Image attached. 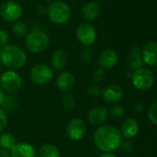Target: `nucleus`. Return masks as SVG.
I'll return each instance as SVG.
<instances>
[{"instance_id":"obj_3","label":"nucleus","mask_w":157,"mask_h":157,"mask_svg":"<svg viewBox=\"0 0 157 157\" xmlns=\"http://www.w3.org/2000/svg\"><path fill=\"white\" fill-rule=\"evenodd\" d=\"M50 40L48 35L42 31H33L27 33L25 38V44L28 50L32 53L37 54L44 52L49 45Z\"/></svg>"},{"instance_id":"obj_17","label":"nucleus","mask_w":157,"mask_h":157,"mask_svg":"<svg viewBox=\"0 0 157 157\" xmlns=\"http://www.w3.org/2000/svg\"><path fill=\"white\" fill-rule=\"evenodd\" d=\"M101 13V8L96 2H88L81 10V16L84 21H94L99 17Z\"/></svg>"},{"instance_id":"obj_12","label":"nucleus","mask_w":157,"mask_h":157,"mask_svg":"<svg viewBox=\"0 0 157 157\" xmlns=\"http://www.w3.org/2000/svg\"><path fill=\"white\" fill-rule=\"evenodd\" d=\"M102 96L107 103L115 104L122 99L123 90L117 84H109L102 90Z\"/></svg>"},{"instance_id":"obj_26","label":"nucleus","mask_w":157,"mask_h":157,"mask_svg":"<svg viewBox=\"0 0 157 157\" xmlns=\"http://www.w3.org/2000/svg\"><path fill=\"white\" fill-rule=\"evenodd\" d=\"M109 114H110V116L114 119L119 120V119H121L125 116V109L121 105H114L113 107H111Z\"/></svg>"},{"instance_id":"obj_6","label":"nucleus","mask_w":157,"mask_h":157,"mask_svg":"<svg viewBox=\"0 0 157 157\" xmlns=\"http://www.w3.org/2000/svg\"><path fill=\"white\" fill-rule=\"evenodd\" d=\"M0 85L9 94L17 93L22 86L21 77L14 70H8L0 77Z\"/></svg>"},{"instance_id":"obj_22","label":"nucleus","mask_w":157,"mask_h":157,"mask_svg":"<svg viewBox=\"0 0 157 157\" xmlns=\"http://www.w3.org/2000/svg\"><path fill=\"white\" fill-rule=\"evenodd\" d=\"M16 138L9 132L0 135V147L3 150H11L16 145Z\"/></svg>"},{"instance_id":"obj_7","label":"nucleus","mask_w":157,"mask_h":157,"mask_svg":"<svg viewBox=\"0 0 157 157\" xmlns=\"http://www.w3.org/2000/svg\"><path fill=\"white\" fill-rule=\"evenodd\" d=\"M30 76L33 83L37 85H44L50 82L53 78V70L47 65L38 64L31 69Z\"/></svg>"},{"instance_id":"obj_18","label":"nucleus","mask_w":157,"mask_h":157,"mask_svg":"<svg viewBox=\"0 0 157 157\" xmlns=\"http://www.w3.org/2000/svg\"><path fill=\"white\" fill-rule=\"evenodd\" d=\"M122 136L126 139H132L134 138L139 132V124L134 118H126L121 124V130Z\"/></svg>"},{"instance_id":"obj_27","label":"nucleus","mask_w":157,"mask_h":157,"mask_svg":"<svg viewBox=\"0 0 157 157\" xmlns=\"http://www.w3.org/2000/svg\"><path fill=\"white\" fill-rule=\"evenodd\" d=\"M148 118L152 124L157 126V100L150 105L148 109Z\"/></svg>"},{"instance_id":"obj_16","label":"nucleus","mask_w":157,"mask_h":157,"mask_svg":"<svg viewBox=\"0 0 157 157\" xmlns=\"http://www.w3.org/2000/svg\"><path fill=\"white\" fill-rule=\"evenodd\" d=\"M117 59L118 56L114 50L106 49L100 54L98 57V63L102 68L110 69L113 67H115V65L117 62Z\"/></svg>"},{"instance_id":"obj_14","label":"nucleus","mask_w":157,"mask_h":157,"mask_svg":"<svg viewBox=\"0 0 157 157\" xmlns=\"http://www.w3.org/2000/svg\"><path fill=\"white\" fill-rule=\"evenodd\" d=\"M36 151L33 145L27 142L16 143L10 150V157H35Z\"/></svg>"},{"instance_id":"obj_15","label":"nucleus","mask_w":157,"mask_h":157,"mask_svg":"<svg viewBox=\"0 0 157 157\" xmlns=\"http://www.w3.org/2000/svg\"><path fill=\"white\" fill-rule=\"evenodd\" d=\"M108 112L104 106H94L88 114V121L94 126H101L107 118Z\"/></svg>"},{"instance_id":"obj_35","label":"nucleus","mask_w":157,"mask_h":157,"mask_svg":"<svg viewBox=\"0 0 157 157\" xmlns=\"http://www.w3.org/2000/svg\"><path fill=\"white\" fill-rule=\"evenodd\" d=\"M0 157H10V154L8 152V151L0 148Z\"/></svg>"},{"instance_id":"obj_8","label":"nucleus","mask_w":157,"mask_h":157,"mask_svg":"<svg viewBox=\"0 0 157 157\" xmlns=\"http://www.w3.org/2000/svg\"><path fill=\"white\" fill-rule=\"evenodd\" d=\"M22 15L21 6L15 1H7L0 7V16L7 21H16Z\"/></svg>"},{"instance_id":"obj_28","label":"nucleus","mask_w":157,"mask_h":157,"mask_svg":"<svg viewBox=\"0 0 157 157\" xmlns=\"http://www.w3.org/2000/svg\"><path fill=\"white\" fill-rule=\"evenodd\" d=\"M93 78H94V81L95 82H102L105 78V72L103 68H97L94 71L93 74Z\"/></svg>"},{"instance_id":"obj_38","label":"nucleus","mask_w":157,"mask_h":157,"mask_svg":"<svg viewBox=\"0 0 157 157\" xmlns=\"http://www.w3.org/2000/svg\"><path fill=\"white\" fill-rule=\"evenodd\" d=\"M44 1H52V0H44Z\"/></svg>"},{"instance_id":"obj_25","label":"nucleus","mask_w":157,"mask_h":157,"mask_svg":"<svg viewBox=\"0 0 157 157\" xmlns=\"http://www.w3.org/2000/svg\"><path fill=\"white\" fill-rule=\"evenodd\" d=\"M81 59L85 62V63H89L93 60L94 58V51L90 46H84L82 50H81Z\"/></svg>"},{"instance_id":"obj_4","label":"nucleus","mask_w":157,"mask_h":157,"mask_svg":"<svg viewBox=\"0 0 157 157\" xmlns=\"http://www.w3.org/2000/svg\"><path fill=\"white\" fill-rule=\"evenodd\" d=\"M47 14L50 21L54 23L64 24L69 21L71 10L67 3L63 1H55L48 7Z\"/></svg>"},{"instance_id":"obj_19","label":"nucleus","mask_w":157,"mask_h":157,"mask_svg":"<svg viewBox=\"0 0 157 157\" xmlns=\"http://www.w3.org/2000/svg\"><path fill=\"white\" fill-rule=\"evenodd\" d=\"M128 64L129 67L133 70H136L140 67H142L143 60L141 56V49L139 46H133L129 52L128 57Z\"/></svg>"},{"instance_id":"obj_2","label":"nucleus","mask_w":157,"mask_h":157,"mask_svg":"<svg viewBox=\"0 0 157 157\" xmlns=\"http://www.w3.org/2000/svg\"><path fill=\"white\" fill-rule=\"evenodd\" d=\"M27 61L25 52L16 45H6L0 50V62L11 70L21 68Z\"/></svg>"},{"instance_id":"obj_13","label":"nucleus","mask_w":157,"mask_h":157,"mask_svg":"<svg viewBox=\"0 0 157 157\" xmlns=\"http://www.w3.org/2000/svg\"><path fill=\"white\" fill-rule=\"evenodd\" d=\"M56 86L59 91L63 93L70 92L75 86V77L71 72L63 71L56 78Z\"/></svg>"},{"instance_id":"obj_5","label":"nucleus","mask_w":157,"mask_h":157,"mask_svg":"<svg viewBox=\"0 0 157 157\" xmlns=\"http://www.w3.org/2000/svg\"><path fill=\"white\" fill-rule=\"evenodd\" d=\"M130 77L133 86L140 91H147L151 89L154 83L153 73L146 67H140L134 70Z\"/></svg>"},{"instance_id":"obj_33","label":"nucleus","mask_w":157,"mask_h":157,"mask_svg":"<svg viewBox=\"0 0 157 157\" xmlns=\"http://www.w3.org/2000/svg\"><path fill=\"white\" fill-rule=\"evenodd\" d=\"M122 147V149L126 151H131L132 150V144L129 142V141H125L123 143H121L120 145Z\"/></svg>"},{"instance_id":"obj_23","label":"nucleus","mask_w":157,"mask_h":157,"mask_svg":"<svg viewBox=\"0 0 157 157\" xmlns=\"http://www.w3.org/2000/svg\"><path fill=\"white\" fill-rule=\"evenodd\" d=\"M12 32H13V33L16 36H18V37H23V36L27 35L28 27H27L26 23H24L22 21H18V22H16L13 25Z\"/></svg>"},{"instance_id":"obj_40","label":"nucleus","mask_w":157,"mask_h":157,"mask_svg":"<svg viewBox=\"0 0 157 157\" xmlns=\"http://www.w3.org/2000/svg\"><path fill=\"white\" fill-rule=\"evenodd\" d=\"M1 48H2V47H1V46H0V50H1Z\"/></svg>"},{"instance_id":"obj_32","label":"nucleus","mask_w":157,"mask_h":157,"mask_svg":"<svg viewBox=\"0 0 157 157\" xmlns=\"http://www.w3.org/2000/svg\"><path fill=\"white\" fill-rule=\"evenodd\" d=\"M9 40H10L9 33L4 30H0V46L4 47V46L8 45Z\"/></svg>"},{"instance_id":"obj_20","label":"nucleus","mask_w":157,"mask_h":157,"mask_svg":"<svg viewBox=\"0 0 157 157\" xmlns=\"http://www.w3.org/2000/svg\"><path fill=\"white\" fill-rule=\"evenodd\" d=\"M67 64V55L64 50L58 49L55 51L51 56V65L54 69L61 70Z\"/></svg>"},{"instance_id":"obj_29","label":"nucleus","mask_w":157,"mask_h":157,"mask_svg":"<svg viewBox=\"0 0 157 157\" xmlns=\"http://www.w3.org/2000/svg\"><path fill=\"white\" fill-rule=\"evenodd\" d=\"M16 103H17V100L14 96H8V98L6 97L3 105H4V107L7 109V110H12L16 107Z\"/></svg>"},{"instance_id":"obj_11","label":"nucleus","mask_w":157,"mask_h":157,"mask_svg":"<svg viewBox=\"0 0 157 157\" xmlns=\"http://www.w3.org/2000/svg\"><path fill=\"white\" fill-rule=\"evenodd\" d=\"M143 63L150 67L157 66V42H149L141 49Z\"/></svg>"},{"instance_id":"obj_1","label":"nucleus","mask_w":157,"mask_h":157,"mask_svg":"<svg viewBox=\"0 0 157 157\" xmlns=\"http://www.w3.org/2000/svg\"><path fill=\"white\" fill-rule=\"evenodd\" d=\"M94 142L100 151L110 152L120 147L122 143V134L120 130L114 126H102L95 130Z\"/></svg>"},{"instance_id":"obj_39","label":"nucleus","mask_w":157,"mask_h":157,"mask_svg":"<svg viewBox=\"0 0 157 157\" xmlns=\"http://www.w3.org/2000/svg\"><path fill=\"white\" fill-rule=\"evenodd\" d=\"M0 72H1V65H0Z\"/></svg>"},{"instance_id":"obj_36","label":"nucleus","mask_w":157,"mask_h":157,"mask_svg":"<svg viewBox=\"0 0 157 157\" xmlns=\"http://www.w3.org/2000/svg\"><path fill=\"white\" fill-rule=\"evenodd\" d=\"M135 110L137 111V112H139V113H141L142 112V110H143V105H141V104H136L135 105Z\"/></svg>"},{"instance_id":"obj_37","label":"nucleus","mask_w":157,"mask_h":157,"mask_svg":"<svg viewBox=\"0 0 157 157\" xmlns=\"http://www.w3.org/2000/svg\"><path fill=\"white\" fill-rule=\"evenodd\" d=\"M99 157H117L116 154H114V153H111V152H106V153H104V154H102L101 156H99Z\"/></svg>"},{"instance_id":"obj_31","label":"nucleus","mask_w":157,"mask_h":157,"mask_svg":"<svg viewBox=\"0 0 157 157\" xmlns=\"http://www.w3.org/2000/svg\"><path fill=\"white\" fill-rule=\"evenodd\" d=\"M8 124V117L4 109L0 108V132L3 131Z\"/></svg>"},{"instance_id":"obj_24","label":"nucleus","mask_w":157,"mask_h":157,"mask_svg":"<svg viewBox=\"0 0 157 157\" xmlns=\"http://www.w3.org/2000/svg\"><path fill=\"white\" fill-rule=\"evenodd\" d=\"M62 105L66 110H72L76 105V99L73 94L67 93L62 98Z\"/></svg>"},{"instance_id":"obj_34","label":"nucleus","mask_w":157,"mask_h":157,"mask_svg":"<svg viewBox=\"0 0 157 157\" xmlns=\"http://www.w3.org/2000/svg\"><path fill=\"white\" fill-rule=\"evenodd\" d=\"M6 99V95H5V93L3 92V90L0 88V105H3L4 101Z\"/></svg>"},{"instance_id":"obj_9","label":"nucleus","mask_w":157,"mask_h":157,"mask_svg":"<svg viewBox=\"0 0 157 157\" xmlns=\"http://www.w3.org/2000/svg\"><path fill=\"white\" fill-rule=\"evenodd\" d=\"M76 36L82 44L90 46L96 40V30L90 23H82L78 25L76 31Z\"/></svg>"},{"instance_id":"obj_21","label":"nucleus","mask_w":157,"mask_h":157,"mask_svg":"<svg viewBox=\"0 0 157 157\" xmlns=\"http://www.w3.org/2000/svg\"><path fill=\"white\" fill-rule=\"evenodd\" d=\"M38 157H60V152L56 146L46 143L39 149Z\"/></svg>"},{"instance_id":"obj_10","label":"nucleus","mask_w":157,"mask_h":157,"mask_svg":"<svg viewBox=\"0 0 157 157\" xmlns=\"http://www.w3.org/2000/svg\"><path fill=\"white\" fill-rule=\"evenodd\" d=\"M87 131V126L84 120L81 118L71 119L66 128L67 136L72 140H78L82 139Z\"/></svg>"},{"instance_id":"obj_30","label":"nucleus","mask_w":157,"mask_h":157,"mask_svg":"<svg viewBox=\"0 0 157 157\" xmlns=\"http://www.w3.org/2000/svg\"><path fill=\"white\" fill-rule=\"evenodd\" d=\"M87 93H88V94H90L93 97H97L102 94V89L96 84H92L88 87Z\"/></svg>"}]
</instances>
